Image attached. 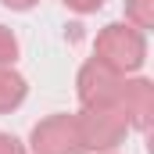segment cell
I'll list each match as a JSON object with an SVG mask.
<instances>
[{"label": "cell", "mask_w": 154, "mask_h": 154, "mask_svg": "<svg viewBox=\"0 0 154 154\" xmlns=\"http://www.w3.org/2000/svg\"><path fill=\"white\" fill-rule=\"evenodd\" d=\"M93 57H100L104 65H111L122 75L140 72L147 61V36L129 22H111L93 39Z\"/></svg>", "instance_id": "cell-1"}, {"label": "cell", "mask_w": 154, "mask_h": 154, "mask_svg": "<svg viewBox=\"0 0 154 154\" xmlns=\"http://www.w3.org/2000/svg\"><path fill=\"white\" fill-rule=\"evenodd\" d=\"M79 133H82V143H86V154H108L115 151L118 143L125 140L129 133V122L118 111V104H104V108H82L79 111Z\"/></svg>", "instance_id": "cell-2"}, {"label": "cell", "mask_w": 154, "mask_h": 154, "mask_svg": "<svg viewBox=\"0 0 154 154\" xmlns=\"http://www.w3.org/2000/svg\"><path fill=\"white\" fill-rule=\"evenodd\" d=\"M32 154H86L75 115H47L32 125L29 136Z\"/></svg>", "instance_id": "cell-3"}, {"label": "cell", "mask_w": 154, "mask_h": 154, "mask_svg": "<svg viewBox=\"0 0 154 154\" xmlns=\"http://www.w3.org/2000/svg\"><path fill=\"white\" fill-rule=\"evenodd\" d=\"M122 72H115L111 65H104L100 57H90L75 75V93L82 108H104V104H115L118 90H122Z\"/></svg>", "instance_id": "cell-4"}, {"label": "cell", "mask_w": 154, "mask_h": 154, "mask_svg": "<svg viewBox=\"0 0 154 154\" xmlns=\"http://www.w3.org/2000/svg\"><path fill=\"white\" fill-rule=\"evenodd\" d=\"M118 111L125 115L129 129H140L147 133L154 118V82L151 79H122V90H118Z\"/></svg>", "instance_id": "cell-5"}, {"label": "cell", "mask_w": 154, "mask_h": 154, "mask_svg": "<svg viewBox=\"0 0 154 154\" xmlns=\"http://www.w3.org/2000/svg\"><path fill=\"white\" fill-rule=\"evenodd\" d=\"M29 97V82L22 72H14L11 65H0V115H11L14 108H22Z\"/></svg>", "instance_id": "cell-6"}, {"label": "cell", "mask_w": 154, "mask_h": 154, "mask_svg": "<svg viewBox=\"0 0 154 154\" xmlns=\"http://www.w3.org/2000/svg\"><path fill=\"white\" fill-rule=\"evenodd\" d=\"M125 22L140 32L154 29V0H125Z\"/></svg>", "instance_id": "cell-7"}, {"label": "cell", "mask_w": 154, "mask_h": 154, "mask_svg": "<svg viewBox=\"0 0 154 154\" xmlns=\"http://www.w3.org/2000/svg\"><path fill=\"white\" fill-rule=\"evenodd\" d=\"M14 61H18V36L7 25H0V65H14Z\"/></svg>", "instance_id": "cell-8"}, {"label": "cell", "mask_w": 154, "mask_h": 154, "mask_svg": "<svg viewBox=\"0 0 154 154\" xmlns=\"http://www.w3.org/2000/svg\"><path fill=\"white\" fill-rule=\"evenodd\" d=\"M68 11H75V14H93V11H100L104 7V0H61Z\"/></svg>", "instance_id": "cell-9"}, {"label": "cell", "mask_w": 154, "mask_h": 154, "mask_svg": "<svg viewBox=\"0 0 154 154\" xmlns=\"http://www.w3.org/2000/svg\"><path fill=\"white\" fill-rule=\"evenodd\" d=\"M0 154H25V147H22V140H18V136L0 133Z\"/></svg>", "instance_id": "cell-10"}, {"label": "cell", "mask_w": 154, "mask_h": 154, "mask_svg": "<svg viewBox=\"0 0 154 154\" xmlns=\"http://www.w3.org/2000/svg\"><path fill=\"white\" fill-rule=\"evenodd\" d=\"M0 4H4L7 11H32L39 0H0Z\"/></svg>", "instance_id": "cell-11"}, {"label": "cell", "mask_w": 154, "mask_h": 154, "mask_svg": "<svg viewBox=\"0 0 154 154\" xmlns=\"http://www.w3.org/2000/svg\"><path fill=\"white\" fill-rule=\"evenodd\" d=\"M108 154H111V151H108Z\"/></svg>", "instance_id": "cell-12"}]
</instances>
